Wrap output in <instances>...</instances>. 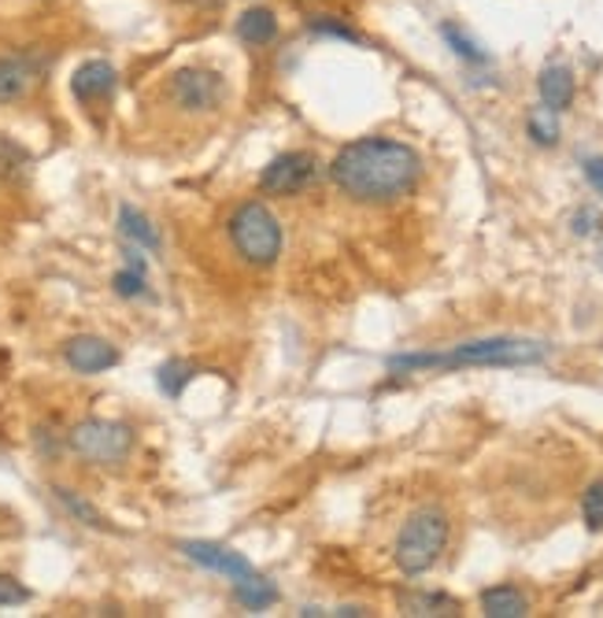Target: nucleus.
Returning a JSON list of instances; mask_svg holds the SVG:
<instances>
[{
	"mask_svg": "<svg viewBox=\"0 0 603 618\" xmlns=\"http://www.w3.org/2000/svg\"><path fill=\"white\" fill-rule=\"evenodd\" d=\"M119 234L130 241V245H138V249H152L156 252L163 245V238H160V230L152 227V219L145 216V211H138L134 205H122L119 208Z\"/></svg>",
	"mask_w": 603,
	"mask_h": 618,
	"instance_id": "2eb2a0df",
	"label": "nucleus"
},
{
	"mask_svg": "<svg viewBox=\"0 0 603 618\" xmlns=\"http://www.w3.org/2000/svg\"><path fill=\"white\" fill-rule=\"evenodd\" d=\"M537 93H540V104L551 108L559 115V111H567L570 104H574V75H570V67L563 64H548L545 70H540L537 78Z\"/></svg>",
	"mask_w": 603,
	"mask_h": 618,
	"instance_id": "f8f14e48",
	"label": "nucleus"
},
{
	"mask_svg": "<svg viewBox=\"0 0 603 618\" xmlns=\"http://www.w3.org/2000/svg\"><path fill=\"white\" fill-rule=\"evenodd\" d=\"M193 374H197V367L186 360H167L163 367L156 371V385H160V393H167V397H182L186 393V385L193 382Z\"/></svg>",
	"mask_w": 603,
	"mask_h": 618,
	"instance_id": "412c9836",
	"label": "nucleus"
},
{
	"mask_svg": "<svg viewBox=\"0 0 603 618\" xmlns=\"http://www.w3.org/2000/svg\"><path fill=\"white\" fill-rule=\"evenodd\" d=\"M401 611L415 615V618H445V615H459L463 607L459 600L445 593H404L401 596Z\"/></svg>",
	"mask_w": 603,
	"mask_h": 618,
	"instance_id": "f3484780",
	"label": "nucleus"
},
{
	"mask_svg": "<svg viewBox=\"0 0 603 618\" xmlns=\"http://www.w3.org/2000/svg\"><path fill=\"white\" fill-rule=\"evenodd\" d=\"M178 552L186 555L189 563L204 566V571L222 574L227 582H238V577L252 574V563L244 560L241 552L227 549V544H215V541H182Z\"/></svg>",
	"mask_w": 603,
	"mask_h": 618,
	"instance_id": "9d476101",
	"label": "nucleus"
},
{
	"mask_svg": "<svg viewBox=\"0 0 603 618\" xmlns=\"http://www.w3.org/2000/svg\"><path fill=\"white\" fill-rule=\"evenodd\" d=\"M119 86V70L108 64V59H86L70 70V93H75L78 104H100V100H111Z\"/></svg>",
	"mask_w": 603,
	"mask_h": 618,
	"instance_id": "9b49d317",
	"label": "nucleus"
},
{
	"mask_svg": "<svg viewBox=\"0 0 603 618\" xmlns=\"http://www.w3.org/2000/svg\"><path fill=\"white\" fill-rule=\"evenodd\" d=\"M67 449L94 467H119L134 452V430L119 419H81L67 433Z\"/></svg>",
	"mask_w": 603,
	"mask_h": 618,
	"instance_id": "39448f33",
	"label": "nucleus"
},
{
	"mask_svg": "<svg viewBox=\"0 0 603 618\" xmlns=\"http://www.w3.org/2000/svg\"><path fill=\"white\" fill-rule=\"evenodd\" d=\"M111 289L119 293V297H127V300H138V297H145V275H138V271H119L116 278H111Z\"/></svg>",
	"mask_w": 603,
	"mask_h": 618,
	"instance_id": "a878e982",
	"label": "nucleus"
},
{
	"mask_svg": "<svg viewBox=\"0 0 603 618\" xmlns=\"http://www.w3.org/2000/svg\"><path fill=\"white\" fill-rule=\"evenodd\" d=\"M30 170V148L0 134V181H23Z\"/></svg>",
	"mask_w": 603,
	"mask_h": 618,
	"instance_id": "6ab92c4d",
	"label": "nucleus"
},
{
	"mask_svg": "<svg viewBox=\"0 0 603 618\" xmlns=\"http://www.w3.org/2000/svg\"><path fill=\"white\" fill-rule=\"evenodd\" d=\"M48 59L23 48V53H0V104H15L26 100L37 89V82L45 78Z\"/></svg>",
	"mask_w": 603,
	"mask_h": 618,
	"instance_id": "6e6552de",
	"label": "nucleus"
},
{
	"mask_svg": "<svg viewBox=\"0 0 603 618\" xmlns=\"http://www.w3.org/2000/svg\"><path fill=\"white\" fill-rule=\"evenodd\" d=\"M233 600H238L244 611H267V607L278 604V589H274L271 577L252 571L233 582Z\"/></svg>",
	"mask_w": 603,
	"mask_h": 618,
	"instance_id": "4468645a",
	"label": "nucleus"
},
{
	"mask_svg": "<svg viewBox=\"0 0 603 618\" xmlns=\"http://www.w3.org/2000/svg\"><path fill=\"white\" fill-rule=\"evenodd\" d=\"M308 34L315 37H333V42H349V45H363V34L355 26H349L337 15H308Z\"/></svg>",
	"mask_w": 603,
	"mask_h": 618,
	"instance_id": "4be33fe9",
	"label": "nucleus"
},
{
	"mask_svg": "<svg viewBox=\"0 0 603 618\" xmlns=\"http://www.w3.org/2000/svg\"><path fill=\"white\" fill-rule=\"evenodd\" d=\"M596 230H600L596 211H578V216H574V234L585 238V234H596Z\"/></svg>",
	"mask_w": 603,
	"mask_h": 618,
	"instance_id": "bb28decb",
	"label": "nucleus"
},
{
	"mask_svg": "<svg viewBox=\"0 0 603 618\" xmlns=\"http://www.w3.org/2000/svg\"><path fill=\"white\" fill-rule=\"evenodd\" d=\"M233 30H238V37L244 45L263 48L278 37V15H274V8H267V4H252L238 15V26Z\"/></svg>",
	"mask_w": 603,
	"mask_h": 618,
	"instance_id": "ddd939ff",
	"label": "nucleus"
},
{
	"mask_svg": "<svg viewBox=\"0 0 603 618\" xmlns=\"http://www.w3.org/2000/svg\"><path fill=\"white\" fill-rule=\"evenodd\" d=\"M600 260H603V252H600Z\"/></svg>",
	"mask_w": 603,
	"mask_h": 618,
	"instance_id": "c756f323",
	"label": "nucleus"
},
{
	"mask_svg": "<svg viewBox=\"0 0 603 618\" xmlns=\"http://www.w3.org/2000/svg\"><path fill=\"white\" fill-rule=\"evenodd\" d=\"M548 356L540 341L523 338H485L456 344L452 352H412V356H393L390 371H426V367H529Z\"/></svg>",
	"mask_w": 603,
	"mask_h": 618,
	"instance_id": "f03ea898",
	"label": "nucleus"
},
{
	"mask_svg": "<svg viewBox=\"0 0 603 618\" xmlns=\"http://www.w3.org/2000/svg\"><path fill=\"white\" fill-rule=\"evenodd\" d=\"M448 533H452V526H448V515L441 508H418L415 515H407L404 530L396 537V549H393L396 566H401L407 577L434 571L437 560H441L448 549Z\"/></svg>",
	"mask_w": 603,
	"mask_h": 618,
	"instance_id": "7ed1b4c3",
	"label": "nucleus"
},
{
	"mask_svg": "<svg viewBox=\"0 0 603 618\" xmlns=\"http://www.w3.org/2000/svg\"><path fill=\"white\" fill-rule=\"evenodd\" d=\"M167 100L186 115H211L227 104V78L211 67H178L167 78Z\"/></svg>",
	"mask_w": 603,
	"mask_h": 618,
	"instance_id": "423d86ee",
	"label": "nucleus"
},
{
	"mask_svg": "<svg viewBox=\"0 0 603 618\" xmlns=\"http://www.w3.org/2000/svg\"><path fill=\"white\" fill-rule=\"evenodd\" d=\"M526 134L537 141L540 148H551L559 141V123H556V111L551 108H534L529 111V119H526Z\"/></svg>",
	"mask_w": 603,
	"mask_h": 618,
	"instance_id": "5701e85b",
	"label": "nucleus"
},
{
	"mask_svg": "<svg viewBox=\"0 0 603 618\" xmlns=\"http://www.w3.org/2000/svg\"><path fill=\"white\" fill-rule=\"evenodd\" d=\"M56 500L64 504V511L70 515V519L75 522H81V526H89V530H111V522L105 519V515H100L94 504L86 500V496H78L75 489H67V485H56Z\"/></svg>",
	"mask_w": 603,
	"mask_h": 618,
	"instance_id": "a211bd4d",
	"label": "nucleus"
},
{
	"mask_svg": "<svg viewBox=\"0 0 603 618\" xmlns=\"http://www.w3.org/2000/svg\"><path fill=\"white\" fill-rule=\"evenodd\" d=\"M64 363L75 374H105L119 363V349L105 338H97V333H78V338H70L64 344Z\"/></svg>",
	"mask_w": 603,
	"mask_h": 618,
	"instance_id": "1a4fd4ad",
	"label": "nucleus"
},
{
	"mask_svg": "<svg viewBox=\"0 0 603 618\" xmlns=\"http://www.w3.org/2000/svg\"><path fill=\"white\" fill-rule=\"evenodd\" d=\"M230 241L238 256L252 267H271L282 256V227L274 211L260 200H244L230 216Z\"/></svg>",
	"mask_w": 603,
	"mask_h": 618,
	"instance_id": "20e7f679",
	"label": "nucleus"
},
{
	"mask_svg": "<svg viewBox=\"0 0 603 618\" xmlns=\"http://www.w3.org/2000/svg\"><path fill=\"white\" fill-rule=\"evenodd\" d=\"M330 178L355 205H393L418 186L423 156L393 137H360L333 156Z\"/></svg>",
	"mask_w": 603,
	"mask_h": 618,
	"instance_id": "f257e3e1",
	"label": "nucleus"
},
{
	"mask_svg": "<svg viewBox=\"0 0 603 618\" xmlns=\"http://www.w3.org/2000/svg\"><path fill=\"white\" fill-rule=\"evenodd\" d=\"M482 611L489 618H526L529 600L523 589H515V585H493V589L482 593Z\"/></svg>",
	"mask_w": 603,
	"mask_h": 618,
	"instance_id": "dca6fc26",
	"label": "nucleus"
},
{
	"mask_svg": "<svg viewBox=\"0 0 603 618\" xmlns=\"http://www.w3.org/2000/svg\"><path fill=\"white\" fill-rule=\"evenodd\" d=\"M319 181V159L311 152H282L274 156L260 175V189L274 197H296Z\"/></svg>",
	"mask_w": 603,
	"mask_h": 618,
	"instance_id": "0eeeda50",
	"label": "nucleus"
},
{
	"mask_svg": "<svg viewBox=\"0 0 603 618\" xmlns=\"http://www.w3.org/2000/svg\"><path fill=\"white\" fill-rule=\"evenodd\" d=\"M122 256H127V267L130 271H138V275H145V271H149V263H145V256H141V249L134 245V249H127V252H122Z\"/></svg>",
	"mask_w": 603,
	"mask_h": 618,
	"instance_id": "c85d7f7f",
	"label": "nucleus"
},
{
	"mask_svg": "<svg viewBox=\"0 0 603 618\" xmlns=\"http://www.w3.org/2000/svg\"><path fill=\"white\" fill-rule=\"evenodd\" d=\"M581 519H585V530L589 533H600L603 530V478H596L581 496Z\"/></svg>",
	"mask_w": 603,
	"mask_h": 618,
	"instance_id": "b1692460",
	"label": "nucleus"
},
{
	"mask_svg": "<svg viewBox=\"0 0 603 618\" xmlns=\"http://www.w3.org/2000/svg\"><path fill=\"white\" fill-rule=\"evenodd\" d=\"M585 178L592 181V189H600V192H603V156L585 159Z\"/></svg>",
	"mask_w": 603,
	"mask_h": 618,
	"instance_id": "cd10ccee",
	"label": "nucleus"
},
{
	"mask_svg": "<svg viewBox=\"0 0 603 618\" xmlns=\"http://www.w3.org/2000/svg\"><path fill=\"white\" fill-rule=\"evenodd\" d=\"M30 600H34V593H30L19 577L0 574V607H19V604H30Z\"/></svg>",
	"mask_w": 603,
	"mask_h": 618,
	"instance_id": "393cba45",
	"label": "nucleus"
},
{
	"mask_svg": "<svg viewBox=\"0 0 603 618\" xmlns=\"http://www.w3.org/2000/svg\"><path fill=\"white\" fill-rule=\"evenodd\" d=\"M441 37L448 42V48H452V53L459 56V59H467V64H489V53L482 45L474 42V37L467 34L463 26H456V23H441Z\"/></svg>",
	"mask_w": 603,
	"mask_h": 618,
	"instance_id": "aec40b11",
	"label": "nucleus"
}]
</instances>
